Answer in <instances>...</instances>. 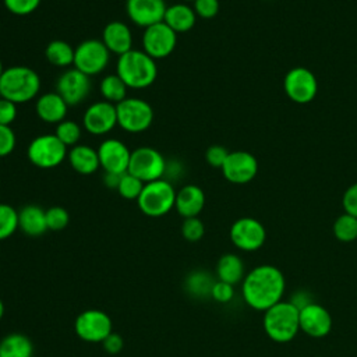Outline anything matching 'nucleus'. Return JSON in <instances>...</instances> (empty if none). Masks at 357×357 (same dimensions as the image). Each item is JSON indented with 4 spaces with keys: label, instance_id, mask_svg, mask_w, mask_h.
Instances as JSON below:
<instances>
[{
    "label": "nucleus",
    "instance_id": "nucleus-28",
    "mask_svg": "<svg viewBox=\"0 0 357 357\" xmlns=\"http://www.w3.org/2000/svg\"><path fill=\"white\" fill-rule=\"evenodd\" d=\"M215 279L211 273L205 271H192L184 279L185 291L195 298H208L211 297Z\"/></svg>",
    "mask_w": 357,
    "mask_h": 357
},
{
    "label": "nucleus",
    "instance_id": "nucleus-22",
    "mask_svg": "<svg viewBox=\"0 0 357 357\" xmlns=\"http://www.w3.org/2000/svg\"><path fill=\"white\" fill-rule=\"evenodd\" d=\"M205 206V192L195 184H185L176 192L174 209L177 213L187 219L198 216Z\"/></svg>",
    "mask_w": 357,
    "mask_h": 357
},
{
    "label": "nucleus",
    "instance_id": "nucleus-43",
    "mask_svg": "<svg viewBox=\"0 0 357 357\" xmlns=\"http://www.w3.org/2000/svg\"><path fill=\"white\" fill-rule=\"evenodd\" d=\"M342 205L346 213L357 218V183L351 184L343 194Z\"/></svg>",
    "mask_w": 357,
    "mask_h": 357
},
{
    "label": "nucleus",
    "instance_id": "nucleus-46",
    "mask_svg": "<svg viewBox=\"0 0 357 357\" xmlns=\"http://www.w3.org/2000/svg\"><path fill=\"white\" fill-rule=\"evenodd\" d=\"M120 177L121 174H114V173H105L103 174V184L109 188L117 190V185L120 183Z\"/></svg>",
    "mask_w": 357,
    "mask_h": 357
},
{
    "label": "nucleus",
    "instance_id": "nucleus-6",
    "mask_svg": "<svg viewBox=\"0 0 357 357\" xmlns=\"http://www.w3.org/2000/svg\"><path fill=\"white\" fill-rule=\"evenodd\" d=\"M117 126L130 134H139L146 131L153 121L152 106L141 99L127 96L124 100L116 105Z\"/></svg>",
    "mask_w": 357,
    "mask_h": 357
},
{
    "label": "nucleus",
    "instance_id": "nucleus-34",
    "mask_svg": "<svg viewBox=\"0 0 357 357\" xmlns=\"http://www.w3.org/2000/svg\"><path fill=\"white\" fill-rule=\"evenodd\" d=\"M144 185H145V183H142L138 177L126 172L120 177V183L117 185V192L124 199H128V201L135 199L137 201L142 188H144Z\"/></svg>",
    "mask_w": 357,
    "mask_h": 357
},
{
    "label": "nucleus",
    "instance_id": "nucleus-18",
    "mask_svg": "<svg viewBox=\"0 0 357 357\" xmlns=\"http://www.w3.org/2000/svg\"><path fill=\"white\" fill-rule=\"evenodd\" d=\"M166 8L165 0H126V13L130 21L144 29L162 22Z\"/></svg>",
    "mask_w": 357,
    "mask_h": 357
},
{
    "label": "nucleus",
    "instance_id": "nucleus-5",
    "mask_svg": "<svg viewBox=\"0 0 357 357\" xmlns=\"http://www.w3.org/2000/svg\"><path fill=\"white\" fill-rule=\"evenodd\" d=\"M176 190L169 180L159 178L145 183L137 204L139 211L151 218H160L174 208Z\"/></svg>",
    "mask_w": 357,
    "mask_h": 357
},
{
    "label": "nucleus",
    "instance_id": "nucleus-10",
    "mask_svg": "<svg viewBox=\"0 0 357 357\" xmlns=\"http://www.w3.org/2000/svg\"><path fill=\"white\" fill-rule=\"evenodd\" d=\"M110 317L102 310H85L78 314L74 322L77 336L88 343H102L113 331Z\"/></svg>",
    "mask_w": 357,
    "mask_h": 357
},
{
    "label": "nucleus",
    "instance_id": "nucleus-11",
    "mask_svg": "<svg viewBox=\"0 0 357 357\" xmlns=\"http://www.w3.org/2000/svg\"><path fill=\"white\" fill-rule=\"evenodd\" d=\"M284 93L294 103H310L318 92V81L314 73L305 67L289 70L283 79Z\"/></svg>",
    "mask_w": 357,
    "mask_h": 357
},
{
    "label": "nucleus",
    "instance_id": "nucleus-42",
    "mask_svg": "<svg viewBox=\"0 0 357 357\" xmlns=\"http://www.w3.org/2000/svg\"><path fill=\"white\" fill-rule=\"evenodd\" d=\"M18 105L14 102L0 98V126H11L18 114Z\"/></svg>",
    "mask_w": 357,
    "mask_h": 357
},
{
    "label": "nucleus",
    "instance_id": "nucleus-29",
    "mask_svg": "<svg viewBox=\"0 0 357 357\" xmlns=\"http://www.w3.org/2000/svg\"><path fill=\"white\" fill-rule=\"evenodd\" d=\"M74 50L75 47H73L68 42L63 39H54L47 43L45 49V57L50 64L60 68H67L74 63Z\"/></svg>",
    "mask_w": 357,
    "mask_h": 357
},
{
    "label": "nucleus",
    "instance_id": "nucleus-19",
    "mask_svg": "<svg viewBox=\"0 0 357 357\" xmlns=\"http://www.w3.org/2000/svg\"><path fill=\"white\" fill-rule=\"evenodd\" d=\"M298 321L300 329L311 337H324L332 329V317L329 311L315 301L300 310Z\"/></svg>",
    "mask_w": 357,
    "mask_h": 357
},
{
    "label": "nucleus",
    "instance_id": "nucleus-23",
    "mask_svg": "<svg viewBox=\"0 0 357 357\" xmlns=\"http://www.w3.org/2000/svg\"><path fill=\"white\" fill-rule=\"evenodd\" d=\"M67 159L73 170L82 176H91L100 169L98 149L85 144H78L70 148Z\"/></svg>",
    "mask_w": 357,
    "mask_h": 357
},
{
    "label": "nucleus",
    "instance_id": "nucleus-39",
    "mask_svg": "<svg viewBox=\"0 0 357 357\" xmlns=\"http://www.w3.org/2000/svg\"><path fill=\"white\" fill-rule=\"evenodd\" d=\"M17 137L11 126H0V158L8 156L15 149Z\"/></svg>",
    "mask_w": 357,
    "mask_h": 357
},
{
    "label": "nucleus",
    "instance_id": "nucleus-16",
    "mask_svg": "<svg viewBox=\"0 0 357 357\" xmlns=\"http://www.w3.org/2000/svg\"><path fill=\"white\" fill-rule=\"evenodd\" d=\"M117 126L116 105L98 100L91 103L82 116V127L92 135H105Z\"/></svg>",
    "mask_w": 357,
    "mask_h": 357
},
{
    "label": "nucleus",
    "instance_id": "nucleus-21",
    "mask_svg": "<svg viewBox=\"0 0 357 357\" xmlns=\"http://www.w3.org/2000/svg\"><path fill=\"white\" fill-rule=\"evenodd\" d=\"M68 107L70 106L56 91L42 93L36 98L35 103L36 116L47 124H59L66 120Z\"/></svg>",
    "mask_w": 357,
    "mask_h": 357
},
{
    "label": "nucleus",
    "instance_id": "nucleus-26",
    "mask_svg": "<svg viewBox=\"0 0 357 357\" xmlns=\"http://www.w3.org/2000/svg\"><path fill=\"white\" fill-rule=\"evenodd\" d=\"M218 280L237 284L244 279V262L236 254H223L216 264Z\"/></svg>",
    "mask_w": 357,
    "mask_h": 357
},
{
    "label": "nucleus",
    "instance_id": "nucleus-47",
    "mask_svg": "<svg viewBox=\"0 0 357 357\" xmlns=\"http://www.w3.org/2000/svg\"><path fill=\"white\" fill-rule=\"evenodd\" d=\"M3 315H4V303H3V300L0 298V321H1Z\"/></svg>",
    "mask_w": 357,
    "mask_h": 357
},
{
    "label": "nucleus",
    "instance_id": "nucleus-38",
    "mask_svg": "<svg viewBox=\"0 0 357 357\" xmlns=\"http://www.w3.org/2000/svg\"><path fill=\"white\" fill-rule=\"evenodd\" d=\"M192 8L197 17L204 20H211L218 15L220 4H219V0H194Z\"/></svg>",
    "mask_w": 357,
    "mask_h": 357
},
{
    "label": "nucleus",
    "instance_id": "nucleus-20",
    "mask_svg": "<svg viewBox=\"0 0 357 357\" xmlns=\"http://www.w3.org/2000/svg\"><path fill=\"white\" fill-rule=\"evenodd\" d=\"M100 40L112 54L121 56L132 49V32L123 21H112L106 24Z\"/></svg>",
    "mask_w": 357,
    "mask_h": 357
},
{
    "label": "nucleus",
    "instance_id": "nucleus-7",
    "mask_svg": "<svg viewBox=\"0 0 357 357\" xmlns=\"http://www.w3.org/2000/svg\"><path fill=\"white\" fill-rule=\"evenodd\" d=\"M67 155L68 148L54 134L38 135L26 148L28 160L39 169L57 167L67 159Z\"/></svg>",
    "mask_w": 357,
    "mask_h": 357
},
{
    "label": "nucleus",
    "instance_id": "nucleus-24",
    "mask_svg": "<svg viewBox=\"0 0 357 357\" xmlns=\"http://www.w3.org/2000/svg\"><path fill=\"white\" fill-rule=\"evenodd\" d=\"M18 229L29 237L42 236L47 230L46 209L33 204L22 206L18 211Z\"/></svg>",
    "mask_w": 357,
    "mask_h": 357
},
{
    "label": "nucleus",
    "instance_id": "nucleus-40",
    "mask_svg": "<svg viewBox=\"0 0 357 357\" xmlns=\"http://www.w3.org/2000/svg\"><path fill=\"white\" fill-rule=\"evenodd\" d=\"M229 155V151L223 146V145H211L206 151H205V160L209 166L212 167H218L222 169L226 158Z\"/></svg>",
    "mask_w": 357,
    "mask_h": 357
},
{
    "label": "nucleus",
    "instance_id": "nucleus-2",
    "mask_svg": "<svg viewBox=\"0 0 357 357\" xmlns=\"http://www.w3.org/2000/svg\"><path fill=\"white\" fill-rule=\"evenodd\" d=\"M116 74L124 81L128 89L149 88L158 77L156 60L148 56L144 50L131 49L119 56Z\"/></svg>",
    "mask_w": 357,
    "mask_h": 357
},
{
    "label": "nucleus",
    "instance_id": "nucleus-32",
    "mask_svg": "<svg viewBox=\"0 0 357 357\" xmlns=\"http://www.w3.org/2000/svg\"><path fill=\"white\" fill-rule=\"evenodd\" d=\"M54 135L67 146L73 148L79 144L81 135H82V127L73 121V120H63L61 123L56 124V131Z\"/></svg>",
    "mask_w": 357,
    "mask_h": 357
},
{
    "label": "nucleus",
    "instance_id": "nucleus-14",
    "mask_svg": "<svg viewBox=\"0 0 357 357\" xmlns=\"http://www.w3.org/2000/svg\"><path fill=\"white\" fill-rule=\"evenodd\" d=\"M223 177L233 184H247L252 181L258 173L257 158L247 151L229 152L223 166Z\"/></svg>",
    "mask_w": 357,
    "mask_h": 357
},
{
    "label": "nucleus",
    "instance_id": "nucleus-33",
    "mask_svg": "<svg viewBox=\"0 0 357 357\" xmlns=\"http://www.w3.org/2000/svg\"><path fill=\"white\" fill-rule=\"evenodd\" d=\"M17 229L18 211L8 204H0V240L11 237Z\"/></svg>",
    "mask_w": 357,
    "mask_h": 357
},
{
    "label": "nucleus",
    "instance_id": "nucleus-45",
    "mask_svg": "<svg viewBox=\"0 0 357 357\" xmlns=\"http://www.w3.org/2000/svg\"><path fill=\"white\" fill-rule=\"evenodd\" d=\"M289 301H290L298 311H300L301 308H304L305 305L314 303V301H312V297H311L307 291H303V290H298L297 293H294L293 297H291V300H289Z\"/></svg>",
    "mask_w": 357,
    "mask_h": 357
},
{
    "label": "nucleus",
    "instance_id": "nucleus-13",
    "mask_svg": "<svg viewBox=\"0 0 357 357\" xmlns=\"http://www.w3.org/2000/svg\"><path fill=\"white\" fill-rule=\"evenodd\" d=\"M231 243L243 251H255L261 248L266 240L264 225L250 216L237 219L229 231Z\"/></svg>",
    "mask_w": 357,
    "mask_h": 357
},
{
    "label": "nucleus",
    "instance_id": "nucleus-1",
    "mask_svg": "<svg viewBox=\"0 0 357 357\" xmlns=\"http://www.w3.org/2000/svg\"><path fill=\"white\" fill-rule=\"evenodd\" d=\"M286 282L282 271L273 265H259L243 279L244 301L254 310L266 311L282 301Z\"/></svg>",
    "mask_w": 357,
    "mask_h": 357
},
{
    "label": "nucleus",
    "instance_id": "nucleus-41",
    "mask_svg": "<svg viewBox=\"0 0 357 357\" xmlns=\"http://www.w3.org/2000/svg\"><path fill=\"white\" fill-rule=\"evenodd\" d=\"M211 297H212L215 301L222 303V304H226V303L231 301L233 297H234L233 284L226 283V282H222V280H216L215 284H213V287H212Z\"/></svg>",
    "mask_w": 357,
    "mask_h": 357
},
{
    "label": "nucleus",
    "instance_id": "nucleus-48",
    "mask_svg": "<svg viewBox=\"0 0 357 357\" xmlns=\"http://www.w3.org/2000/svg\"><path fill=\"white\" fill-rule=\"evenodd\" d=\"M3 71H4V67H3V63H1V60H0V77H1Z\"/></svg>",
    "mask_w": 357,
    "mask_h": 357
},
{
    "label": "nucleus",
    "instance_id": "nucleus-3",
    "mask_svg": "<svg viewBox=\"0 0 357 357\" xmlns=\"http://www.w3.org/2000/svg\"><path fill=\"white\" fill-rule=\"evenodd\" d=\"M40 91L39 74L26 66H11L4 68L0 77V98L15 105L38 98Z\"/></svg>",
    "mask_w": 357,
    "mask_h": 357
},
{
    "label": "nucleus",
    "instance_id": "nucleus-15",
    "mask_svg": "<svg viewBox=\"0 0 357 357\" xmlns=\"http://www.w3.org/2000/svg\"><path fill=\"white\" fill-rule=\"evenodd\" d=\"M56 92L68 106L82 103L91 92V77L77 68H67L56 81Z\"/></svg>",
    "mask_w": 357,
    "mask_h": 357
},
{
    "label": "nucleus",
    "instance_id": "nucleus-30",
    "mask_svg": "<svg viewBox=\"0 0 357 357\" xmlns=\"http://www.w3.org/2000/svg\"><path fill=\"white\" fill-rule=\"evenodd\" d=\"M127 85L117 74H107L102 78L99 84V92L103 100L110 102L113 105L120 103L127 98Z\"/></svg>",
    "mask_w": 357,
    "mask_h": 357
},
{
    "label": "nucleus",
    "instance_id": "nucleus-49",
    "mask_svg": "<svg viewBox=\"0 0 357 357\" xmlns=\"http://www.w3.org/2000/svg\"><path fill=\"white\" fill-rule=\"evenodd\" d=\"M183 1H184V3H187V1H191V3H192L194 0H183Z\"/></svg>",
    "mask_w": 357,
    "mask_h": 357
},
{
    "label": "nucleus",
    "instance_id": "nucleus-9",
    "mask_svg": "<svg viewBox=\"0 0 357 357\" xmlns=\"http://www.w3.org/2000/svg\"><path fill=\"white\" fill-rule=\"evenodd\" d=\"M110 52L100 39H85L75 46L74 68L79 70L88 77L103 73L110 61Z\"/></svg>",
    "mask_w": 357,
    "mask_h": 357
},
{
    "label": "nucleus",
    "instance_id": "nucleus-35",
    "mask_svg": "<svg viewBox=\"0 0 357 357\" xmlns=\"http://www.w3.org/2000/svg\"><path fill=\"white\" fill-rule=\"evenodd\" d=\"M70 222V215L66 208L54 205L46 209V223H47V230L53 231H60L67 227Z\"/></svg>",
    "mask_w": 357,
    "mask_h": 357
},
{
    "label": "nucleus",
    "instance_id": "nucleus-8",
    "mask_svg": "<svg viewBox=\"0 0 357 357\" xmlns=\"http://www.w3.org/2000/svg\"><path fill=\"white\" fill-rule=\"evenodd\" d=\"M167 162L165 156L152 146H138L131 151L128 173L138 177L142 183H151L163 178Z\"/></svg>",
    "mask_w": 357,
    "mask_h": 357
},
{
    "label": "nucleus",
    "instance_id": "nucleus-17",
    "mask_svg": "<svg viewBox=\"0 0 357 357\" xmlns=\"http://www.w3.org/2000/svg\"><path fill=\"white\" fill-rule=\"evenodd\" d=\"M98 156L105 173L124 174L128 170L131 151L123 141L107 138L98 146Z\"/></svg>",
    "mask_w": 357,
    "mask_h": 357
},
{
    "label": "nucleus",
    "instance_id": "nucleus-12",
    "mask_svg": "<svg viewBox=\"0 0 357 357\" xmlns=\"http://www.w3.org/2000/svg\"><path fill=\"white\" fill-rule=\"evenodd\" d=\"M177 45V33L163 21L144 29L142 50L153 60L170 56Z\"/></svg>",
    "mask_w": 357,
    "mask_h": 357
},
{
    "label": "nucleus",
    "instance_id": "nucleus-44",
    "mask_svg": "<svg viewBox=\"0 0 357 357\" xmlns=\"http://www.w3.org/2000/svg\"><path fill=\"white\" fill-rule=\"evenodd\" d=\"M102 346L105 349V351H107L109 354H117L123 350V346H124V340L123 337L119 335V333H114L112 332L103 342H102Z\"/></svg>",
    "mask_w": 357,
    "mask_h": 357
},
{
    "label": "nucleus",
    "instance_id": "nucleus-25",
    "mask_svg": "<svg viewBox=\"0 0 357 357\" xmlns=\"http://www.w3.org/2000/svg\"><path fill=\"white\" fill-rule=\"evenodd\" d=\"M163 22L176 33H184L194 28L197 22V14L192 6H188L187 3H176L167 6Z\"/></svg>",
    "mask_w": 357,
    "mask_h": 357
},
{
    "label": "nucleus",
    "instance_id": "nucleus-37",
    "mask_svg": "<svg viewBox=\"0 0 357 357\" xmlns=\"http://www.w3.org/2000/svg\"><path fill=\"white\" fill-rule=\"evenodd\" d=\"M42 0H3L4 7L14 15H28L32 14Z\"/></svg>",
    "mask_w": 357,
    "mask_h": 357
},
{
    "label": "nucleus",
    "instance_id": "nucleus-36",
    "mask_svg": "<svg viewBox=\"0 0 357 357\" xmlns=\"http://www.w3.org/2000/svg\"><path fill=\"white\" fill-rule=\"evenodd\" d=\"M204 233H205V226L198 216L184 219L181 225V234L187 241L195 243L204 237Z\"/></svg>",
    "mask_w": 357,
    "mask_h": 357
},
{
    "label": "nucleus",
    "instance_id": "nucleus-27",
    "mask_svg": "<svg viewBox=\"0 0 357 357\" xmlns=\"http://www.w3.org/2000/svg\"><path fill=\"white\" fill-rule=\"evenodd\" d=\"M33 344L31 339L18 332L6 335L0 340V357H32Z\"/></svg>",
    "mask_w": 357,
    "mask_h": 357
},
{
    "label": "nucleus",
    "instance_id": "nucleus-31",
    "mask_svg": "<svg viewBox=\"0 0 357 357\" xmlns=\"http://www.w3.org/2000/svg\"><path fill=\"white\" fill-rule=\"evenodd\" d=\"M333 234L342 243H350L357 238V218L349 213L340 215L333 223Z\"/></svg>",
    "mask_w": 357,
    "mask_h": 357
},
{
    "label": "nucleus",
    "instance_id": "nucleus-4",
    "mask_svg": "<svg viewBox=\"0 0 357 357\" xmlns=\"http://www.w3.org/2000/svg\"><path fill=\"white\" fill-rule=\"evenodd\" d=\"M298 310L290 301H279L264 314L265 333L278 343H286L294 339L300 331Z\"/></svg>",
    "mask_w": 357,
    "mask_h": 357
}]
</instances>
